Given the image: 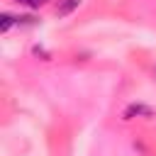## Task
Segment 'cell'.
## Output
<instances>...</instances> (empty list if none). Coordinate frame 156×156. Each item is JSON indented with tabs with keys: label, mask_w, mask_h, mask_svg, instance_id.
<instances>
[{
	"label": "cell",
	"mask_w": 156,
	"mask_h": 156,
	"mask_svg": "<svg viewBox=\"0 0 156 156\" xmlns=\"http://www.w3.org/2000/svg\"><path fill=\"white\" fill-rule=\"evenodd\" d=\"M37 2H39V5H44V2H46V0H37Z\"/></svg>",
	"instance_id": "cell-5"
},
{
	"label": "cell",
	"mask_w": 156,
	"mask_h": 156,
	"mask_svg": "<svg viewBox=\"0 0 156 156\" xmlns=\"http://www.w3.org/2000/svg\"><path fill=\"white\" fill-rule=\"evenodd\" d=\"M15 20H17V17H12L10 12H5V15L0 17V32H7V29L15 24Z\"/></svg>",
	"instance_id": "cell-3"
},
{
	"label": "cell",
	"mask_w": 156,
	"mask_h": 156,
	"mask_svg": "<svg viewBox=\"0 0 156 156\" xmlns=\"http://www.w3.org/2000/svg\"><path fill=\"white\" fill-rule=\"evenodd\" d=\"M17 2H20V5H27V7H32V10H34V7H39V2H37V0H17Z\"/></svg>",
	"instance_id": "cell-4"
},
{
	"label": "cell",
	"mask_w": 156,
	"mask_h": 156,
	"mask_svg": "<svg viewBox=\"0 0 156 156\" xmlns=\"http://www.w3.org/2000/svg\"><path fill=\"white\" fill-rule=\"evenodd\" d=\"M151 107L141 105V102H132L127 110H124V119H134V117H151Z\"/></svg>",
	"instance_id": "cell-1"
},
{
	"label": "cell",
	"mask_w": 156,
	"mask_h": 156,
	"mask_svg": "<svg viewBox=\"0 0 156 156\" xmlns=\"http://www.w3.org/2000/svg\"><path fill=\"white\" fill-rule=\"evenodd\" d=\"M78 5H80V0H58V5H56V15H58V17H66V15H71Z\"/></svg>",
	"instance_id": "cell-2"
}]
</instances>
